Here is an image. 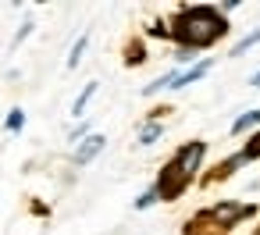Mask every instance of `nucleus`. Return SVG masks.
Listing matches in <instances>:
<instances>
[{"label": "nucleus", "mask_w": 260, "mask_h": 235, "mask_svg": "<svg viewBox=\"0 0 260 235\" xmlns=\"http://www.w3.org/2000/svg\"><path fill=\"white\" fill-rule=\"evenodd\" d=\"M256 43H260V29H256V32H249V36H242V40H239V43L232 47V57L246 54V50H249V47H256Z\"/></svg>", "instance_id": "obj_10"}, {"label": "nucleus", "mask_w": 260, "mask_h": 235, "mask_svg": "<svg viewBox=\"0 0 260 235\" xmlns=\"http://www.w3.org/2000/svg\"><path fill=\"white\" fill-rule=\"evenodd\" d=\"M228 32V22L217 8H178V15L171 18V36L185 47V50H203L210 43H217Z\"/></svg>", "instance_id": "obj_1"}, {"label": "nucleus", "mask_w": 260, "mask_h": 235, "mask_svg": "<svg viewBox=\"0 0 260 235\" xmlns=\"http://www.w3.org/2000/svg\"><path fill=\"white\" fill-rule=\"evenodd\" d=\"M203 153H207V143H200V139H192V143H185L171 160L189 175V178H196V171H200V164H203Z\"/></svg>", "instance_id": "obj_3"}, {"label": "nucleus", "mask_w": 260, "mask_h": 235, "mask_svg": "<svg viewBox=\"0 0 260 235\" xmlns=\"http://www.w3.org/2000/svg\"><path fill=\"white\" fill-rule=\"evenodd\" d=\"M93 93H96V82H89V86H86V89L79 93V100L72 104V114H75V118H82V111H86V104L93 100Z\"/></svg>", "instance_id": "obj_8"}, {"label": "nucleus", "mask_w": 260, "mask_h": 235, "mask_svg": "<svg viewBox=\"0 0 260 235\" xmlns=\"http://www.w3.org/2000/svg\"><path fill=\"white\" fill-rule=\"evenodd\" d=\"M104 143H107L104 136H86V139L75 146V164H79V167H82V164H89V160L104 150Z\"/></svg>", "instance_id": "obj_4"}, {"label": "nucleus", "mask_w": 260, "mask_h": 235, "mask_svg": "<svg viewBox=\"0 0 260 235\" xmlns=\"http://www.w3.org/2000/svg\"><path fill=\"white\" fill-rule=\"evenodd\" d=\"M189 182H192V178H189L175 160H168V164L160 167V175H157V185H153V189H157V196H160V199H168V203H171V199H178V196L189 189Z\"/></svg>", "instance_id": "obj_2"}, {"label": "nucleus", "mask_w": 260, "mask_h": 235, "mask_svg": "<svg viewBox=\"0 0 260 235\" xmlns=\"http://www.w3.org/2000/svg\"><path fill=\"white\" fill-rule=\"evenodd\" d=\"M249 86H260V72H256V75H253V79H249Z\"/></svg>", "instance_id": "obj_16"}, {"label": "nucleus", "mask_w": 260, "mask_h": 235, "mask_svg": "<svg viewBox=\"0 0 260 235\" xmlns=\"http://www.w3.org/2000/svg\"><path fill=\"white\" fill-rule=\"evenodd\" d=\"M157 199H160V196H157V189H150V192H143V196L136 199V207H139V210H146V207H150V203H157Z\"/></svg>", "instance_id": "obj_14"}, {"label": "nucleus", "mask_w": 260, "mask_h": 235, "mask_svg": "<svg viewBox=\"0 0 260 235\" xmlns=\"http://www.w3.org/2000/svg\"><path fill=\"white\" fill-rule=\"evenodd\" d=\"M160 136H164V125H160V121H146V125L139 128V146H153Z\"/></svg>", "instance_id": "obj_6"}, {"label": "nucleus", "mask_w": 260, "mask_h": 235, "mask_svg": "<svg viewBox=\"0 0 260 235\" xmlns=\"http://www.w3.org/2000/svg\"><path fill=\"white\" fill-rule=\"evenodd\" d=\"M207 72H210V61H200L196 68H189V72H178V79H175V86H171V89H185V86L200 82V79H203Z\"/></svg>", "instance_id": "obj_5"}, {"label": "nucleus", "mask_w": 260, "mask_h": 235, "mask_svg": "<svg viewBox=\"0 0 260 235\" xmlns=\"http://www.w3.org/2000/svg\"><path fill=\"white\" fill-rule=\"evenodd\" d=\"M22 125H25V111L15 107V111L8 114V132H22Z\"/></svg>", "instance_id": "obj_11"}, {"label": "nucleus", "mask_w": 260, "mask_h": 235, "mask_svg": "<svg viewBox=\"0 0 260 235\" xmlns=\"http://www.w3.org/2000/svg\"><path fill=\"white\" fill-rule=\"evenodd\" d=\"M175 61H182V64H185V61H196V50H185V47H182V50L175 54Z\"/></svg>", "instance_id": "obj_15"}, {"label": "nucleus", "mask_w": 260, "mask_h": 235, "mask_svg": "<svg viewBox=\"0 0 260 235\" xmlns=\"http://www.w3.org/2000/svg\"><path fill=\"white\" fill-rule=\"evenodd\" d=\"M239 157H242V164H249V160H256V157H260V132H256V136L239 150Z\"/></svg>", "instance_id": "obj_9"}, {"label": "nucleus", "mask_w": 260, "mask_h": 235, "mask_svg": "<svg viewBox=\"0 0 260 235\" xmlns=\"http://www.w3.org/2000/svg\"><path fill=\"white\" fill-rule=\"evenodd\" d=\"M146 61V54H143V47L136 43V47H128V57H125V64H143Z\"/></svg>", "instance_id": "obj_13"}, {"label": "nucleus", "mask_w": 260, "mask_h": 235, "mask_svg": "<svg viewBox=\"0 0 260 235\" xmlns=\"http://www.w3.org/2000/svg\"><path fill=\"white\" fill-rule=\"evenodd\" d=\"M260 125V111H246L235 125H232V136H242V132H249V128H256Z\"/></svg>", "instance_id": "obj_7"}, {"label": "nucleus", "mask_w": 260, "mask_h": 235, "mask_svg": "<svg viewBox=\"0 0 260 235\" xmlns=\"http://www.w3.org/2000/svg\"><path fill=\"white\" fill-rule=\"evenodd\" d=\"M86 43H89V40H86V36H82V40H79V43H75V47H72V57H68V68H75V64H79V61H82V54H86Z\"/></svg>", "instance_id": "obj_12"}]
</instances>
